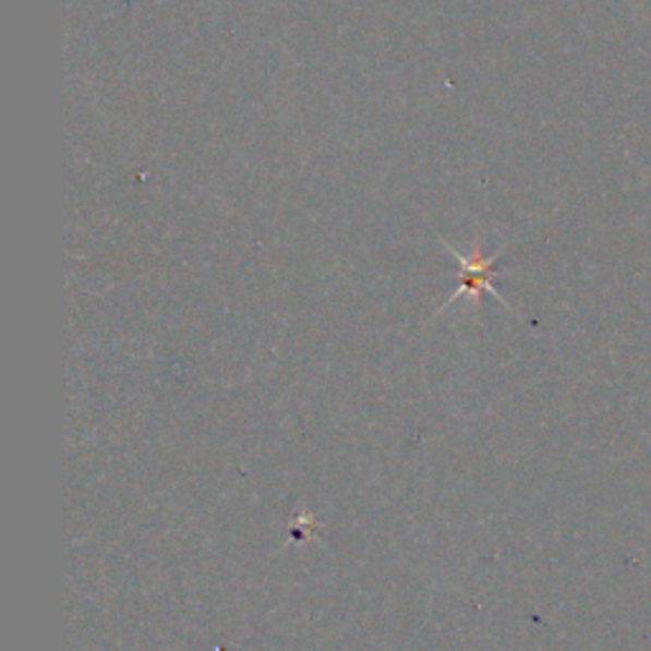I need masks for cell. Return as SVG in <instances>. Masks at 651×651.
Here are the masks:
<instances>
[{
	"instance_id": "1",
	"label": "cell",
	"mask_w": 651,
	"mask_h": 651,
	"mask_svg": "<svg viewBox=\"0 0 651 651\" xmlns=\"http://www.w3.org/2000/svg\"><path fill=\"white\" fill-rule=\"evenodd\" d=\"M443 248H446L450 255L458 260V265H461V286H458L456 293L450 296L438 311H435V316H441V313L446 311L448 305L461 301V298L469 301V305L473 311H479L481 309V293L494 296L496 301L504 303L509 309V303L504 301V298L499 296V290L494 288V278H499V273L494 270L496 260H499V252H496V255H484V252H481V240H473V248H471L469 255L458 252L454 244H448V242H443Z\"/></svg>"
}]
</instances>
